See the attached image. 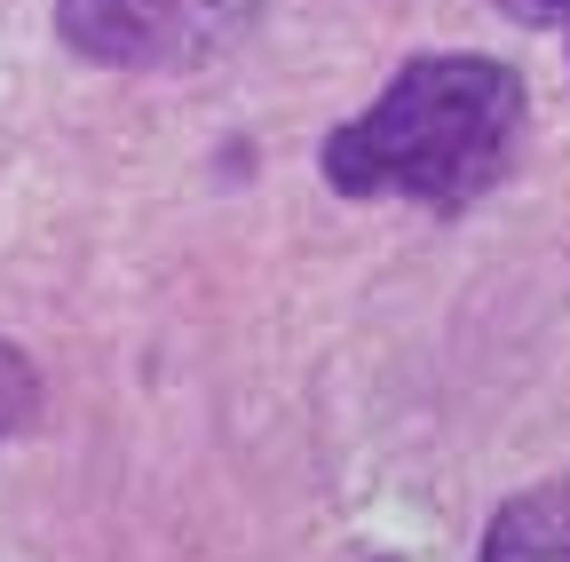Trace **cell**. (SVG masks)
<instances>
[{
    "instance_id": "cell-1",
    "label": "cell",
    "mask_w": 570,
    "mask_h": 562,
    "mask_svg": "<svg viewBox=\"0 0 570 562\" xmlns=\"http://www.w3.org/2000/svg\"><path fill=\"white\" fill-rule=\"evenodd\" d=\"M523 144V80L491 56H420L325 135V183L341 198H412L428 215L468 206L508 183Z\"/></svg>"
},
{
    "instance_id": "cell-2",
    "label": "cell",
    "mask_w": 570,
    "mask_h": 562,
    "mask_svg": "<svg viewBox=\"0 0 570 562\" xmlns=\"http://www.w3.org/2000/svg\"><path fill=\"white\" fill-rule=\"evenodd\" d=\"M56 32L111 72H167L206 48L190 0H56Z\"/></svg>"
},
{
    "instance_id": "cell-3",
    "label": "cell",
    "mask_w": 570,
    "mask_h": 562,
    "mask_svg": "<svg viewBox=\"0 0 570 562\" xmlns=\"http://www.w3.org/2000/svg\"><path fill=\"white\" fill-rule=\"evenodd\" d=\"M483 562H570V475L515 491L483 531Z\"/></svg>"
},
{
    "instance_id": "cell-4",
    "label": "cell",
    "mask_w": 570,
    "mask_h": 562,
    "mask_svg": "<svg viewBox=\"0 0 570 562\" xmlns=\"http://www.w3.org/2000/svg\"><path fill=\"white\" fill-rule=\"evenodd\" d=\"M32 412H40V373L24 365V348L0 341V436H17Z\"/></svg>"
},
{
    "instance_id": "cell-5",
    "label": "cell",
    "mask_w": 570,
    "mask_h": 562,
    "mask_svg": "<svg viewBox=\"0 0 570 562\" xmlns=\"http://www.w3.org/2000/svg\"><path fill=\"white\" fill-rule=\"evenodd\" d=\"M515 24H539V32H554L562 48H570V0H499Z\"/></svg>"
}]
</instances>
